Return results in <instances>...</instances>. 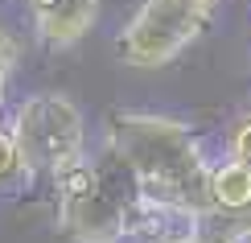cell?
Returning <instances> with one entry per match:
<instances>
[{"mask_svg":"<svg viewBox=\"0 0 251 243\" xmlns=\"http://www.w3.org/2000/svg\"><path fill=\"white\" fill-rule=\"evenodd\" d=\"M54 202H58V235L70 243H124V239L177 243L185 235H198L144 198V186L128 165V157L107 140L95 157H82L70 173L54 182Z\"/></svg>","mask_w":251,"mask_h":243,"instance_id":"cell-1","label":"cell"},{"mask_svg":"<svg viewBox=\"0 0 251 243\" xmlns=\"http://www.w3.org/2000/svg\"><path fill=\"white\" fill-rule=\"evenodd\" d=\"M107 144H116L128 157V165L144 186V198L156 210H165L190 231H198L206 215H214V161H206L202 140L194 136L190 124L152 111H116L107 115Z\"/></svg>","mask_w":251,"mask_h":243,"instance_id":"cell-2","label":"cell"},{"mask_svg":"<svg viewBox=\"0 0 251 243\" xmlns=\"http://www.w3.org/2000/svg\"><path fill=\"white\" fill-rule=\"evenodd\" d=\"M13 136L21 149V169L46 177L50 186L87 157V124L75 99L58 91L29 95L13 115Z\"/></svg>","mask_w":251,"mask_h":243,"instance_id":"cell-3","label":"cell"},{"mask_svg":"<svg viewBox=\"0 0 251 243\" xmlns=\"http://www.w3.org/2000/svg\"><path fill=\"white\" fill-rule=\"evenodd\" d=\"M210 25L206 13L177 4V0H144L120 33L116 50L128 66H165L181 54L190 41H198Z\"/></svg>","mask_w":251,"mask_h":243,"instance_id":"cell-4","label":"cell"},{"mask_svg":"<svg viewBox=\"0 0 251 243\" xmlns=\"http://www.w3.org/2000/svg\"><path fill=\"white\" fill-rule=\"evenodd\" d=\"M33 8V29L50 50L75 46V41L95 25L99 17V0H37Z\"/></svg>","mask_w":251,"mask_h":243,"instance_id":"cell-5","label":"cell"},{"mask_svg":"<svg viewBox=\"0 0 251 243\" xmlns=\"http://www.w3.org/2000/svg\"><path fill=\"white\" fill-rule=\"evenodd\" d=\"M210 202H214V215H231V218L251 215V169L231 161V157L226 161H214Z\"/></svg>","mask_w":251,"mask_h":243,"instance_id":"cell-6","label":"cell"},{"mask_svg":"<svg viewBox=\"0 0 251 243\" xmlns=\"http://www.w3.org/2000/svg\"><path fill=\"white\" fill-rule=\"evenodd\" d=\"M25 173L21 169V149H17V136H13V124H0V182Z\"/></svg>","mask_w":251,"mask_h":243,"instance_id":"cell-7","label":"cell"},{"mask_svg":"<svg viewBox=\"0 0 251 243\" xmlns=\"http://www.w3.org/2000/svg\"><path fill=\"white\" fill-rule=\"evenodd\" d=\"M226 157L251 169V111L235 124V128H231V140H226Z\"/></svg>","mask_w":251,"mask_h":243,"instance_id":"cell-8","label":"cell"},{"mask_svg":"<svg viewBox=\"0 0 251 243\" xmlns=\"http://www.w3.org/2000/svg\"><path fill=\"white\" fill-rule=\"evenodd\" d=\"M13 62H17V37L0 29V103H4V87H8V75H13Z\"/></svg>","mask_w":251,"mask_h":243,"instance_id":"cell-9","label":"cell"},{"mask_svg":"<svg viewBox=\"0 0 251 243\" xmlns=\"http://www.w3.org/2000/svg\"><path fill=\"white\" fill-rule=\"evenodd\" d=\"M177 4H185V8H194V13H206V17H210L218 0H177Z\"/></svg>","mask_w":251,"mask_h":243,"instance_id":"cell-10","label":"cell"},{"mask_svg":"<svg viewBox=\"0 0 251 243\" xmlns=\"http://www.w3.org/2000/svg\"><path fill=\"white\" fill-rule=\"evenodd\" d=\"M177 243H218V239H210V235H202V231H198V235H185V239H177Z\"/></svg>","mask_w":251,"mask_h":243,"instance_id":"cell-11","label":"cell"},{"mask_svg":"<svg viewBox=\"0 0 251 243\" xmlns=\"http://www.w3.org/2000/svg\"><path fill=\"white\" fill-rule=\"evenodd\" d=\"M29 4H37V0H29Z\"/></svg>","mask_w":251,"mask_h":243,"instance_id":"cell-12","label":"cell"}]
</instances>
